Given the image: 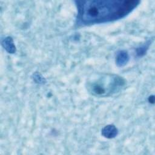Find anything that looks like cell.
<instances>
[{"instance_id":"1","label":"cell","mask_w":155,"mask_h":155,"mask_svg":"<svg viewBox=\"0 0 155 155\" xmlns=\"http://www.w3.org/2000/svg\"><path fill=\"white\" fill-rule=\"evenodd\" d=\"M76 25L85 26L124 18L140 4L137 0L76 1Z\"/></svg>"},{"instance_id":"2","label":"cell","mask_w":155,"mask_h":155,"mask_svg":"<svg viewBox=\"0 0 155 155\" xmlns=\"http://www.w3.org/2000/svg\"><path fill=\"white\" fill-rule=\"evenodd\" d=\"M125 85V81L117 75L99 74L87 82V89L93 95L108 96L119 91Z\"/></svg>"},{"instance_id":"3","label":"cell","mask_w":155,"mask_h":155,"mask_svg":"<svg viewBox=\"0 0 155 155\" xmlns=\"http://www.w3.org/2000/svg\"><path fill=\"white\" fill-rule=\"evenodd\" d=\"M102 134L107 138H113L117 134V129L113 125L105 127L102 130Z\"/></svg>"},{"instance_id":"4","label":"cell","mask_w":155,"mask_h":155,"mask_svg":"<svg viewBox=\"0 0 155 155\" xmlns=\"http://www.w3.org/2000/svg\"><path fill=\"white\" fill-rule=\"evenodd\" d=\"M129 59L127 52L125 51H120L117 53L116 62L119 66H123L127 64Z\"/></svg>"},{"instance_id":"5","label":"cell","mask_w":155,"mask_h":155,"mask_svg":"<svg viewBox=\"0 0 155 155\" xmlns=\"http://www.w3.org/2000/svg\"><path fill=\"white\" fill-rule=\"evenodd\" d=\"M3 45L4 48L10 53H14L15 51V47L13 45V40L11 38L8 37L4 39V42H3Z\"/></svg>"}]
</instances>
